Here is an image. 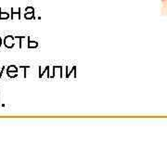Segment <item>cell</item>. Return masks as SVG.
Here are the masks:
<instances>
[{"label":"cell","mask_w":167,"mask_h":167,"mask_svg":"<svg viewBox=\"0 0 167 167\" xmlns=\"http://www.w3.org/2000/svg\"><path fill=\"white\" fill-rule=\"evenodd\" d=\"M7 72H16V73H18V69H17V67L16 66H14V65H10L9 68H8V71Z\"/></svg>","instance_id":"cell-7"},{"label":"cell","mask_w":167,"mask_h":167,"mask_svg":"<svg viewBox=\"0 0 167 167\" xmlns=\"http://www.w3.org/2000/svg\"><path fill=\"white\" fill-rule=\"evenodd\" d=\"M30 12H35V9L33 7H27L25 9V13H30Z\"/></svg>","instance_id":"cell-8"},{"label":"cell","mask_w":167,"mask_h":167,"mask_svg":"<svg viewBox=\"0 0 167 167\" xmlns=\"http://www.w3.org/2000/svg\"><path fill=\"white\" fill-rule=\"evenodd\" d=\"M24 18L27 20H31L33 18H35V12H30V13H25L24 14Z\"/></svg>","instance_id":"cell-4"},{"label":"cell","mask_w":167,"mask_h":167,"mask_svg":"<svg viewBox=\"0 0 167 167\" xmlns=\"http://www.w3.org/2000/svg\"><path fill=\"white\" fill-rule=\"evenodd\" d=\"M38 47V43L36 41H31L30 37L28 36V48H35Z\"/></svg>","instance_id":"cell-2"},{"label":"cell","mask_w":167,"mask_h":167,"mask_svg":"<svg viewBox=\"0 0 167 167\" xmlns=\"http://www.w3.org/2000/svg\"><path fill=\"white\" fill-rule=\"evenodd\" d=\"M1 45H2V39H1V37H0V47H1Z\"/></svg>","instance_id":"cell-10"},{"label":"cell","mask_w":167,"mask_h":167,"mask_svg":"<svg viewBox=\"0 0 167 167\" xmlns=\"http://www.w3.org/2000/svg\"><path fill=\"white\" fill-rule=\"evenodd\" d=\"M14 37L11 35H7L4 38V45L7 48H12L14 47Z\"/></svg>","instance_id":"cell-1"},{"label":"cell","mask_w":167,"mask_h":167,"mask_svg":"<svg viewBox=\"0 0 167 167\" xmlns=\"http://www.w3.org/2000/svg\"><path fill=\"white\" fill-rule=\"evenodd\" d=\"M7 73L10 78H15L18 76V73H16V72H7Z\"/></svg>","instance_id":"cell-6"},{"label":"cell","mask_w":167,"mask_h":167,"mask_svg":"<svg viewBox=\"0 0 167 167\" xmlns=\"http://www.w3.org/2000/svg\"><path fill=\"white\" fill-rule=\"evenodd\" d=\"M20 69H24L26 70V68H30V66H19ZM24 77H26V71L24 72Z\"/></svg>","instance_id":"cell-9"},{"label":"cell","mask_w":167,"mask_h":167,"mask_svg":"<svg viewBox=\"0 0 167 167\" xmlns=\"http://www.w3.org/2000/svg\"><path fill=\"white\" fill-rule=\"evenodd\" d=\"M14 15H18V16L21 18V16H20V15H21V10H19V11L14 12V9L12 8V9H11V19H12V20H13V18H14Z\"/></svg>","instance_id":"cell-5"},{"label":"cell","mask_w":167,"mask_h":167,"mask_svg":"<svg viewBox=\"0 0 167 167\" xmlns=\"http://www.w3.org/2000/svg\"><path fill=\"white\" fill-rule=\"evenodd\" d=\"M10 18V14L8 12H3L0 10V20H7Z\"/></svg>","instance_id":"cell-3"},{"label":"cell","mask_w":167,"mask_h":167,"mask_svg":"<svg viewBox=\"0 0 167 167\" xmlns=\"http://www.w3.org/2000/svg\"><path fill=\"white\" fill-rule=\"evenodd\" d=\"M163 1H164V0H163Z\"/></svg>","instance_id":"cell-11"}]
</instances>
